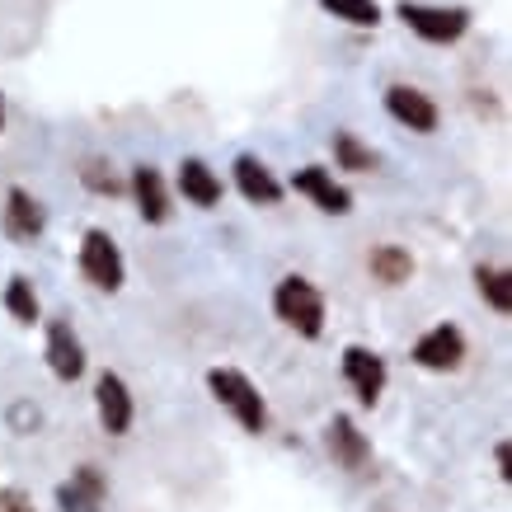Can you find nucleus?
Here are the masks:
<instances>
[{"mask_svg":"<svg viewBox=\"0 0 512 512\" xmlns=\"http://www.w3.org/2000/svg\"><path fill=\"white\" fill-rule=\"evenodd\" d=\"M235 184H240V193H245L249 202H259V207H268V202L282 198L278 179H273V174H268L254 156H240V160H235Z\"/></svg>","mask_w":512,"mask_h":512,"instance_id":"nucleus-13","label":"nucleus"},{"mask_svg":"<svg viewBox=\"0 0 512 512\" xmlns=\"http://www.w3.org/2000/svg\"><path fill=\"white\" fill-rule=\"evenodd\" d=\"M5 231L15 240H38L43 235V207L24 188H10V198H5Z\"/></svg>","mask_w":512,"mask_h":512,"instance_id":"nucleus-12","label":"nucleus"},{"mask_svg":"<svg viewBox=\"0 0 512 512\" xmlns=\"http://www.w3.org/2000/svg\"><path fill=\"white\" fill-rule=\"evenodd\" d=\"M85 184L94 188V193H118V179H113V174H104V165H85Z\"/></svg>","mask_w":512,"mask_h":512,"instance_id":"nucleus-22","label":"nucleus"},{"mask_svg":"<svg viewBox=\"0 0 512 512\" xmlns=\"http://www.w3.org/2000/svg\"><path fill=\"white\" fill-rule=\"evenodd\" d=\"M343 376H348V386L357 390L362 404H376V395L386 390V362L367 348H343Z\"/></svg>","mask_w":512,"mask_h":512,"instance_id":"nucleus-6","label":"nucleus"},{"mask_svg":"<svg viewBox=\"0 0 512 512\" xmlns=\"http://www.w3.org/2000/svg\"><path fill=\"white\" fill-rule=\"evenodd\" d=\"M0 512H33V503L19 489H0Z\"/></svg>","mask_w":512,"mask_h":512,"instance_id":"nucleus-23","label":"nucleus"},{"mask_svg":"<svg viewBox=\"0 0 512 512\" xmlns=\"http://www.w3.org/2000/svg\"><path fill=\"white\" fill-rule=\"evenodd\" d=\"M498 470H503V480H512V456H508V442L498 447Z\"/></svg>","mask_w":512,"mask_h":512,"instance_id":"nucleus-24","label":"nucleus"},{"mask_svg":"<svg viewBox=\"0 0 512 512\" xmlns=\"http://www.w3.org/2000/svg\"><path fill=\"white\" fill-rule=\"evenodd\" d=\"M329 451H334V461L348 470H362L367 466V437L353 428V419H334L329 423Z\"/></svg>","mask_w":512,"mask_h":512,"instance_id":"nucleus-14","label":"nucleus"},{"mask_svg":"<svg viewBox=\"0 0 512 512\" xmlns=\"http://www.w3.org/2000/svg\"><path fill=\"white\" fill-rule=\"evenodd\" d=\"M94 395H99V419H104V428H109V433H127V428H132V395H127L123 376L104 372L99 386H94Z\"/></svg>","mask_w":512,"mask_h":512,"instance_id":"nucleus-9","label":"nucleus"},{"mask_svg":"<svg viewBox=\"0 0 512 512\" xmlns=\"http://www.w3.org/2000/svg\"><path fill=\"white\" fill-rule=\"evenodd\" d=\"M480 292L494 301L498 311H512V273H498V268H480Z\"/></svg>","mask_w":512,"mask_h":512,"instance_id":"nucleus-20","label":"nucleus"},{"mask_svg":"<svg viewBox=\"0 0 512 512\" xmlns=\"http://www.w3.org/2000/svg\"><path fill=\"white\" fill-rule=\"evenodd\" d=\"M395 15L419 33V38H428V43H456L470 24L466 10H433V5H409V0H404Z\"/></svg>","mask_w":512,"mask_h":512,"instance_id":"nucleus-4","label":"nucleus"},{"mask_svg":"<svg viewBox=\"0 0 512 512\" xmlns=\"http://www.w3.org/2000/svg\"><path fill=\"white\" fill-rule=\"evenodd\" d=\"M0 123H5V104H0Z\"/></svg>","mask_w":512,"mask_h":512,"instance_id":"nucleus-25","label":"nucleus"},{"mask_svg":"<svg viewBox=\"0 0 512 512\" xmlns=\"http://www.w3.org/2000/svg\"><path fill=\"white\" fill-rule=\"evenodd\" d=\"M372 273L381 282H390V287H395V282H409V273H414V259H409L404 249H395V245H381L372 254Z\"/></svg>","mask_w":512,"mask_h":512,"instance_id":"nucleus-17","label":"nucleus"},{"mask_svg":"<svg viewBox=\"0 0 512 512\" xmlns=\"http://www.w3.org/2000/svg\"><path fill=\"white\" fill-rule=\"evenodd\" d=\"M207 386H212V395H217V400L231 409L235 419H240V428H249V433H264L268 409H264V400H259V390L249 386V376L231 372V367H217V372H207Z\"/></svg>","mask_w":512,"mask_h":512,"instance_id":"nucleus-2","label":"nucleus"},{"mask_svg":"<svg viewBox=\"0 0 512 512\" xmlns=\"http://www.w3.org/2000/svg\"><path fill=\"white\" fill-rule=\"evenodd\" d=\"M47 362H52V372L62 376V381H76V376L85 372V348H80V339L62 320L47 329Z\"/></svg>","mask_w":512,"mask_h":512,"instance_id":"nucleus-11","label":"nucleus"},{"mask_svg":"<svg viewBox=\"0 0 512 512\" xmlns=\"http://www.w3.org/2000/svg\"><path fill=\"white\" fill-rule=\"evenodd\" d=\"M334 156H339L343 170H376V156L353 137V132H339V137H334Z\"/></svg>","mask_w":512,"mask_h":512,"instance_id":"nucleus-19","label":"nucleus"},{"mask_svg":"<svg viewBox=\"0 0 512 512\" xmlns=\"http://www.w3.org/2000/svg\"><path fill=\"white\" fill-rule=\"evenodd\" d=\"M80 268H85V278H90L94 287H104V292H118V287H123V254H118V245L109 240V231L85 235Z\"/></svg>","mask_w":512,"mask_h":512,"instance_id":"nucleus-3","label":"nucleus"},{"mask_svg":"<svg viewBox=\"0 0 512 512\" xmlns=\"http://www.w3.org/2000/svg\"><path fill=\"white\" fill-rule=\"evenodd\" d=\"M273 306H278V315L296 329V334L320 339V329H325V301H320V292H315L306 278H282Z\"/></svg>","mask_w":512,"mask_h":512,"instance_id":"nucleus-1","label":"nucleus"},{"mask_svg":"<svg viewBox=\"0 0 512 512\" xmlns=\"http://www.w3.org/2000/svg\"><path fill=\"white\" fill-rule=\"evenodd\" d=\"M179 188H184L188 202H198V207H212V202H221V179L202 160H184L179 165Z\"/></svg>","mask_w":512,"mask_h":512,"instance_id":"nucleus-16","label":"nucleus"},{"mask_svg":"<svg viewBox=\"0 0 512 512\" xmlns=\"http://www.w3.org/2000/svg\"><path fill=\"white\" fill-rule=\"evenodd\" d=\"M57 503H62V512H104V475L94 466H80L57 489Z\"/></svg>","mask_w":512,"mask_h":512,"instance_id":"nucleus-7","label":"nucleus"},{"mask_svg":"<svg viewBox=\"0 0 512 512\" xmlns=\"http://www.w3.org/2000/svg\"><path fill=\"white\" fill-rule=\"evenodd\" d=\"M386 109L395 113V123H404L409 132H433L437 127V109L433 99L419 90H409V85H395V90L386 94Z\"/></svg>","mask_w":512,"mask_h":512,"instance_id":"nucleus-8","label":"nucleus"},{"mask_svg":"<svg viewBox=\"0 0 512 512\" xmlns=\"http://www.w3.org/2000/svg\"><path fill=\"white\" fill-rule=\"evenodd\" d=\"M461 357H466V339H461V329H451V325L428 329L414 343V362L428 367V372H451V367H461Z\"/></svg>","mask_w":512,"mask_h":512,"instance_id":"nucleus-5","label":"nucleus"},{"mask_svg":"<svg viewBox=\"0 0 512 512\" xmlns=\"http://www.w3.org/2000/svg\"><path fill=\"white\" fill-rule=\"evenodd\" d=\"M132 193H137V207L146 221H165L170 217V198H165V184H160V174L151 165H141L132 174Z\"/></svg>","mask_w":512,"mask_h":512,"instance_id":"nucleus-15","label":"nucleus"},{"mask_svg":"<svg viewBox=\"0 0 512 512\" xmlns=\"http://www.w3.org/2000/svg\"><path fill=\"white\" fill-rule=\"evenodd\" d=\"M5 306L15 311V320H24V325H33L38 320V296H33V287L24 278L10 282V292H5Z\"/></svg>","mask_w":512,"mask_h":512,"instance_id":"nucleus-21","label":"nucleus"},{"mask_svg":"<svg viewBox=\"0 0 512 512\" xmlns=\"http://www.w3.org/2000/svg\"><path fill=\"white\" fill-rule=\"evenodd\" d=\"M334 19H348V24H362V29H372L381 10H376V0H320Z\"/></svg>","mask_w":512,"mask_h":512,"instance_id":"nucleus-18","label":"nucleus"},{"mask_svg":"<svg viewBox=\"0 0 512 512\" xmlns=\"http://www.w3.org/2000/svg\"><path fill=\"white\" fill-rule=\"evenodd\" d=\"M296 193H306V198L320 207V212H334V217H343L348 212V188H339L334 179H329L320 165H306V170H296Z\"/></svg>","mask_w":512,"mask_h":512,"instance_id":"nucleus-10","label":"nucleus"}]
</instances>
